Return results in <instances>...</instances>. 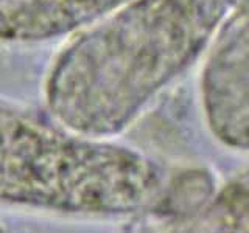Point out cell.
Returning <instances> with one entry per match:
<instances>
[{"instance_id":"6da1fadb","label":"cell","mask_w":249,"mask_h":233,"mask_svg":"<svg viewBox=\"0 0 249 233\" xmlns=\"http://www.w3.org/2000/svg\"><path fill=\"white\" fill-rule=\"evenodd\" d=\"M215 0H134L67 37L44 78L47 111L78 134L123 131L204 41Z\"/></svg>"},{"instance_id":"7a4b0ae2","label":"cell","mask_w":249,"mask_h":233,"mask_svg":"<svg viewBox=\"0 0 249 233\" xmlns=\"http://www.w3.org/2000/svg\"><path fill=\"white\" fill-rule=\"evenodd\" d=\"M160 171L134 151L0 98V200L72 213L142 207Z\"/></svg>"},{"instance_id":"3957f363","label":"cell","mask_w":249,"mask_h":233,"mask_svg":"<svg viewBox=\"0 0 249 233\" xmlns=\"http://www.w3.org/2000/svg\"><path fill=\"white\" fill-rule=\"evenodd\" d=\"M134 0H0V44L67 39Z\"/></svg>"},{"instance_id":"277c9868","label":"cell","mask_w":249,"mask_h":233,"mask_svg":"<svg viewBox=\"0 0 249 233\" xmlns=\"http://www.w3.org/2000/svg\"><path fill=\"white\" fill-rule=\"evenodd\" d=\"M0 233H3V232H2V229H0Z\"/></svg>"}]
</instances>
